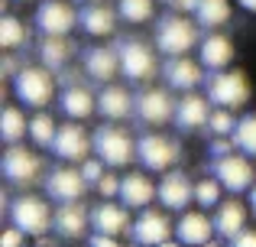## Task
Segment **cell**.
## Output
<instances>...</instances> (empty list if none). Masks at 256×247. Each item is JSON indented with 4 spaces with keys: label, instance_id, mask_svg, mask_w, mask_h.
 I'll use <instances>...</instances> for the list:
<instances>
[{
    "label": "cell",
    "instance_id": "obj_1",
    "mask_svg": "<svg viewBox=\"0 0 256 247\" xmlns=\"http://www.w3.org/2000/svg\"><path fill=\"white\" fill-rule=\"evenodd\" d=\"M198 46V26L185 17H162L156 23V49L162 56H185Z\"/></svg>",
    "mask_w": 256,
    "mask_h": 247
},
{
    "label": "cell",
    "instance_id": "obj_2",
    "mask_svg": "<svg viewBox=\"0 0 256 247\" xmlns=\"http://www.w3.org/2000/svg\"><path fill=\"white\" fill-rule=\"evenodd\" d=\"M13 95H16L20 104L26 108H46L56 95V78H52V69H20L16 78H13Z\"/></svg>",
    "mask_w": 256,
    "mask_h": 247
},
{
    "label": "cell",
    "instance_id": "obj_3",
    "mask_svg": "<svg viewBox=\"0 0 256 247\" xmlns=\"http://www.w3.org/2000/svg\"><path fill=\"white\" fill-rule=\"evenodd\" d=\"M208 98H211V104H218V108H244L246 101H250V82H246L244 72H214L211 78H208Z\"/></svg>",
    "mask_w": 256,
    "mask_h": 247
},
{
    "label": "cell",
    "instance_id": "obj_4",
    "mask_svg": "<svg viewBox=\"0 0 256 247\" xmlns=\"http://www.w3.org/2000/svg\"><path fill=\"white\" fill-rule=\"evenodd\" d=\"M211 172L220 179V185H224L230 195L250 192L253 185H256V169H253L250 159H246V153H227V156L214 159Z\"/></svg>",
    "mask_w": 256,
    "mask_h": 247
},
{
    "label": "cell",
    "instance_id": "obj_5",
    "mask_svg": "<svg viewBox=\"0 0 256 247\" xmlns=\"http://www.w3.org/2000/svg\"><path fill=\"white\" fill-rule=\"evenodd\" d=\"M6 215H10V224H16L26 234H46V231L52 228V221H56L52 208L36 195H20L16 202L10 205Z\"/></svg>",
    "mask_w": 256,
    "mask_h": 247
},
{
    "label": "cell",
    "instance_id": "obj_6",
    "mask_svg": "<svg viewBox=\"0 0 256 247\" xmlns=\"http://www.w3.org/2000/svg\"><path fill=\"white\" fill-rule=\"evenodd\" d=\"M136 159L150 172H169L182 159V146L175 143V140L162 137V133H146V137L136 143Z\"/></svg>",
    "mask_w": 256,
    "mask_h": 247
},
{
    "label": "cell",
    "instance_id": "obj_7",
    "mask_svg": "<svg viewBox=\"0 0 256 247\" xmlns=\"http://www.w3.org/2000/svg\"><path fill=\"white\" fill-rule=\"evenodd\" d=\"M0 169H4V179L10 185H32L42 172V159L36 156L32 150L20 143H6V153L0 159Z\"/></svg>",
    "mask_w": 256,
    "mask_h": 247
},
{
    "label": "cell",
    "instance_id": "obj_8",
    "mask_svg": "<svg viewBox=\"0 0 256 247\" xmlns=\"http://www.w3.org/2000/svg\"><path fill=\"white\" fill-rule=\"evenodd\" d=\"M117 52H120V72H124L130 82H150L156 78V56L146 43L140 39H124L117 43Z\"/></svg>",
    "mask_w": 256,
    "mask_h": 247
},
{
    "label": "cell",
    "instance_id": "obj_9",
    "mask_svg": "<svg viewBox=\"0 0 256 247\" xmlns=\"http://www.w3.org/2000/svg\"><path fill=\"white\" fill-rule=\"evenodd\" d=\"M94 153H98L107 166H126L136 156V143H133L120 127H100V130L94 133Z\"/></svg>",
    "mask_w": 256,
    "mask_h": 247
},
{
    "label": "cell",
    "instance_id": "obj_10",
    "mask_svg": "<svg viewBox=\"0 0 256 247\" xmlns=\"http://www.w3.org/2000/svg\"><path fill=\"white\" fill-rule=\"evenodd\" d=\"M133 114H136L140 124L162 127L175 117V101L169 98V91H162V88H146L143 95L133 101Z\"/></svg>",
    "mask_w": 256,
    "mask_h": 247
},
{
    "label": "cell",
    "instance_id": "obj_11",
    "mask_svg": "<svg viewBox=\"0 0 256 247\" xmlns=\"http://www.w3.org/2000/svg\"><path fill=\"white\" fill-rule=\"evenodd\" d=\"M91 150H94V137H88L84 127H78L75 121L58 127L56 140H52V153L65 163H84Z\"/></svg>",
    "mask_w": 256,
    "mask_h": 247
},
{
    "label": "cell",
    "instance_id": "obj_12",
    "mask_svg": "<svg viewBox=\"0 0 256 247\" xmlns=\"http://www.w3.org/2000/svg\"><path fill=\"white\" fill-rule=\"evenodd\" d=\"M133 241L156 247V244H169L172 241V221L166 211L156 208H140V218L133 221Z\"/></svg>",
    "mask_w": 256,
    "mask_h": 247
},
{
    "label": "cell",
    "instance_id": "obj_13",
    "mask_svg": "<svg viewBox=\"0 0 256 247\" xmlns=\"http://www.w3.org/2000/svg\"><path fill=\"white\" fill-rule=\"evenodd\" d=\"M78 23L75 7L62 4V0H46L42 7L36 10V26L42 36H68Z\"/></svg>",
    "mask_w": 256,
    "mask_h": 247
},
{
    "label": "cell",
    "instance_id": "obj_14",
    "mask_svg": "<svg viewBox=\"0 0 256 247\" xmlns=\"http://www.w3.org/2000/svg\"><path fill=\"white\" fill-rule=\"evenodd\" d=\"M194 202V182L182 169H169L159 182V205L169 211H182Z\"/></svg>",
    "mask_w": 256,
    "mask_h": 247
},
{
    "label": "cell",
    "instance_id": "obj_15",
    "mask_svg": "<svg viewBox=\"0 0 256 247\" xmlns=\"http://www.w3.org/2000/svg\"><path fill=\"white\" fill-rule=\"evenodd\" d=\"M162 75H166V85H169V88H175V91H194L201 82H204V65L192 62L188 56H169Z\"/></svg>",
    "mask_w": 256,
    "mask_h": 247
},
{
    "label": "cell",
    "instance_id": "obj_16",
    "mask_svg": "<svg viewBox=\"0 0 256 247\" xmlns=\"http://www.w3.org/2000/svg\"><path fill=\"white\" fill-rule=\"evenodd\" d=\"M208 101H211V98H201V95L185 91L182 101H175V124H178V130L194 133V130H201V127L211 121V108H208Z\"/></svg>",
    "mask_w": 256,
    "mask_h": 247
},
{
    "label": "cell",
    "instance_id": "obj_17",
    "mask_svg": "<svg viewBox=\"0 0 256 247\" xmlns=\"http://www.w3.org/2000/svg\"><path fill=\"white\" fill-rule=\"evenodd\" d=\"M120 202L126 208H150L152 198H159V189L146 172H130V176L120 179Z\"/></svg>",
    "mask_w": 256,
    "mask_h": 247
},
{
    "label": "cell",
    "instance_id": "obj_18",
    "mask_svg": "<svg viewBox=\"0 0 256 247\" xmlns=\"http://www.w3.org/2000/svg\"><path fill=\"white\" fill-rule=\"evenodd\" d=\"M88 182L82 176V169H52L46 179V192H49L56 202H78L84 195Z\"/></svg>",
    "mask_w": 256,
    "mask_h": 247
},
{
    "label": "cell",
    "instance_id": "obj_19",
    "mask_svg": "<svg viewBox=\"0 0 256 247\" xmlns=\"http://www.w3.org/2000/svg\"><path fill=\"white\" fill-rule=\"evenodd\" d=\"M211 234H218V231H214V218L208 221V215H201V211H182L178 224H175V237H178L182 244H188V247L208 244Z\"/></svg>",
    "mask_w": 256,
    "mask_h": 247
},
{
    "label": "cell",
    "instance_id": "obj_20",
    "mask_svg": "<svg viewBox=\"0 0 256 247\" xmlns=\"http://www.w3.org/2000/svg\"><path fill=\"white\" fill-rule=\"evenodd\" d=\"M52 228H56L62 237H78V234H84V231L91 228V211L82 205V198H78V202H62V208L56 211Z\"/></svg>",
    "mask_w": 256,
    "mask_h": 247
},
{
    "label": "cell",
    "instance_id": "obj_21",
    "mask_svg": "<svg viewBox=\"0 0 256 247\" xmlns=\"http://www.w3.org/2000/svg\"><path fill=\"white\" fill-rule=\"evenodd\" d=\"M244 228H246V205H240L237 198H227L214 208V231L224 241H234Z\"/></svg>",
    "mask_w": 256,
    "mask_h": 247
},
{
    "label": "cell",
    "instance_id": "obj_22",
    "mask_svg": "<svg viewBox=\"0 0 256 247\" xmlns=\"http://www.w3.org/2000/svg\"><path fill=\"white\" fill-rule=\"evenodd\" d=\"M198 49H201V65L208 72H220L234 62V43L227 36H220V33H208L198 43Z\"/></svg>",
    "mask_w": 256,
    "mask_h": 247
},
{
    "label": "cell",
    "instance_id": "obj_23",
    "mask_svg": "<svg viewBox=\"0 0 256 247\" xmlns=\"http://www.w3.org/2000/svg\"><path fill=\"white\" fill-rule=\"evenodd\" d=\"M91 228L98 234H124L130 228V215H126V205H114V202H104L98 208H91Z\"/></svg>",
    "mask_w": 256,
    "mask_h": 247
},
{
    "label": "cell",
    "instance_id": "obj_24",
    "mask_svg": "<svg viewBox=\"0 0 256 247\" xmlns=\"http://www.w3.org/2000/svg\"><path fill=\"white\" fill-rule=\"evenodd\" d=\"M117 17L120 13H114L110 7H104V4H84V10L78 13V23L84 26L88 36H114Z\"/></svg>",
    "mask_w": 256,
    "mask_h": 247
},
{
    "label": "cell",
    "instance_id": "obj_25",
    "mask_svg": "<svg viewBox=\"0 0 256 247\" xmlns=\"http://www.w3.org/2000/svg\"><path fill=\"white\" fill-rule=\"evenodd\" d=\"M84 72L94 82L107 85L120 72V52L117 49H84Z\"/></svg>",
    "mask_w": 256,
    "mask_h": 247
},
{
    "label": "cell",
    "instance_id": "obj_26",
    "mask_svg": "<svg viewBox=\"0 0 256 247\" xmlns=\"http://www.w3.org/2000/svg\"><path fill=\"white\" fill-rule=\"evenodd\" d=\"M133 101H136V98H130L126 88L104 85L100 95H98V111H100V117H107V121H124V117L133 111Z\"/></svg>",
    "mask_w": 256,
    "mask_h": 247
},
{
    "label": "cell",
    "instance_id": "obj_27",
    "mask_svg": "<svg viewBox=\"0 0 256 247\" xmlns=\"http://www.w3.org/2000/svg\"><path fill=\"white\" fill-rule=\"evenodd\" d=\"M62 111L72 121H84V117H91L94 111H98V98L88 88H82V85H68V88L62 91Z\"/></svg>",
    "mask_w": 256,
    "mask_h": 247
},
{
    "label": "cell",
    "instance_id": "obj_28",
    "mask_svg": "<svg viewBox=\"0 0 256 247\" xmlns=\"http://www.w3.org/2000/svg\"><path fill=\"white\" fill-rule=\"evenodd\" d=\"M72 52H75V46L65 36H42V43H39V59H42V65H49L52 72H62L65 65H68Z\"/></svg>",
    "mask_w": 256,
    "mask_h": 247
},
{
    "label": "cell",
    "instance_id": "obj_29",
    "mask_svg": "<svg viewBox=\"0 0 256 247\" xmlns=\"http://www.w3.org/2000/svg\"><path fill=\"white\" fill-rule=\"evenodd\" d=\"M194 20L204 30H218L230 20V0H201L198 10H194Z\"/></svg>",
    "mask_w": 256,
    "mask_h": 247
},
{
    "label": "cell",
    "instance_id": "obj_30",
    "mask_svg": "<svg viewBox=\"0 0 256 247\" xmlns=\"http://www.w3.org/2000/svg\"><path fill=\"white\" fill-rule=\"evenodd\" d=\"M26 133H30V121H26V114L16 108V104H6L4 117H0V137H4L6 143H20Z\"/></svg>",
    "mask_w": 256,
    "mask_h": 247
},
{
    "label": "cell",
    "instance_id": "obj_31",
    "mask_svg": "<svg viewBox=\"0 0 256 247\" xmlns=\"http://www.w3.org/2000/svg\"><path fill=\"white\" fill-rule=\"evenodd\" d=\"M234 137V146L246 156H256V114H246L237 121V130L230 133Z\"/></svg>",
    "mask_w": 256,
    "mask_h": 247
},
{
    "label": "cell",
    "instance_id": "obj_32",
    "mask_svg": "<svg viewBox=\"0 0 256 247\" xmlns=\"http://www.w3.org/2000/svg\"><path fill=\"white\" fill-rule=\"evenodd\" d=\"M30 43V33H26V26L20 23L16 17H4L0 20V46L4 49H20V46Z\"/></svg>",
    "mask_w": 256,
    "mask_h": 247
},
{
    "label": "cell",
    "instance_id": "obj_33",
    "mask_svg": "<svg viewBox=\"0 0 256 247\" xmlns=\"http://www.w3.org/2000/svg\"><path fill=\"white\" fill-rule=\"evenodd\" d=\"M117 13L126 23H150L152 20V0H117Z\"/></svg>",
    "mask_w": 256,
    "mask_h": 247
},
{
    "label": "cell",
    "instance_id": "obj_34",
    "mask_svg": "<svg viewBox=\"0 0 256 247\" xmlns=\"http://www.w3.org/2000/svg\"><path fill=\"white\" fill-rule=\"evenodd\" d=\"M56 133H58V127H56V121H52L49 114H36L30 121V140L36 146H52Z\"/></svg>",
    "mask_w": 256,
    "mask_h": 247
},
{
    "label": "cell",
    "instance_id": "obj_35",
    "mask_svg": "<svg viewBox=\"0 0 256 247\" xmlns=\"http://www.w3.org/2000/svg\"><path fill=\"white\" fill-rule=\"evenodd\" d=\"M194 202H198L201 208H218L220 205V179L211 176V179L194 182Z\"/></svg>",
    "mask_w": 256,
    "mask_h": 247
},
{
    "label": "cell",
    "instance_id": "obj_36",
    "mask_svg": "<svg viewBox=\"0 0 256 247\" xmlns=\"http://www.w3.org/2000/svg\"><path fill=\"white\" fill-rule=\"evenodd\" d=\"M214 137H230L234 130H237V121H234V111L230 108H218L211 111V121H208Z\"/></svg>",
    "mask_w": 256,
    "mask_h": 247
},
{
    "label": "cell",
    "instance_id": "obj_37",
    "mask_svg": "<svg viewBox=\"0 0 256 247\" xmlns=\"http://www.w3.org/2000/svg\"><path fill=\"white\" fill-rule=\"evenodd\" d=\"M104 166H107V163H104L100 156H94V159L88 156L84 163H82V176H84V182H88V185H98V182H100V176H104Z\"/></svg>",
    "mask_w": 256,
    "mask_h": 247
},
{
    "label": "cell",
    "instance_id": "obj_38",
    "mask_svg": "<svg viewBox=\"0 0 256 247\" xmlns=\"http://www.w3.org/2000/svg\"><path fill=\"white\" fill-rule=\"evenodd\" d=\"M98 192L104 198H117L120 195V179L114 176V172H104V176H100V182H98Z\"/></svg>",
    "mask_w": 256,
    "mask_h": 247
},
{
    "label": "cell",
    "instance_id": "obj_39",
    "mask_svg": "<svg viewBox=\"0 0 256 247\" xmlns=\"http://www.w3.org/2000/svg\"><path fill=\"white\" fill-rule=\"evenodd\" d=\"M234 150H237V146H234V137H230V140L214 137V140H211V150H208V153H211L214 159H220V156H227V153H234Z\"/></svg>",
    "mask_w": 256,
    "mask_h": 247
},
{
    "label": "cell",
    "instance_id": "obj_40",
    "mask_svg": "<svg viewBox=\"0 0 256 247\" xmlns=\"http://www.w3.org/2000/svg\"><path fill=\"white\" fill-rule=\"evenodd\" d=\"M23 234H26V231H20L16 224H10V228L0 234V244H4V247H20V244H23Z\"/></svg>",
    "mask_w": 256,
    "mask_h": 247
},
{
    "label": "cell",
    "instance_id": "obj_41",
    "mask_svg": "<svg viewBox=\"0 0 256 247\" xmlns=\"http://www.w3.org/2000/svg\"><path fill=\"white\" fill-rule=\"evenodd\" d=\"M230 244H237V247H256V231H253V228H244Z\"/></svg>",
    "mask_w": 256,
    "mask_h": 247
},
{
    "label": "cell",
    "instance_id": "obj_42",
    "mask_svg": "<svg viewBox=\"0 0 256 247\" xmlns=\"http://www.w3.org/2000/svg\"><path fill=\"white\" fill-rule=\"evenodd\" d=\"M4 78H16V62H13L10 56L4 59Z\"/></svg>",
    "mask_w": 256,
    "mask_h": 247
},
{
    "label": "cell",
    "instance_id": "obj_43",
    "mask_svg": "<svg viewBox=\"0 0 256 247\" xmlns=\"http://www.w3.org/2000/svg\"><path fill=\"white\" fill-rule=\"evenodd\" d=\"M75 78H78V72H72V69H68V72H62V78H58V82L68 88V85H75Z\"/></svg>",
    "mask_w": 256,
    "mask_h": 247
},
{
    "label": "cell",
    "instance_id": "obj_44",
    "mask_svg": "<svg viewBox=\"0 0 256 247\" xmlns=\"http://www.w3.org/2000/svg\"><path fill=\"white\" fill-rule=\"evenodd\" d=\"M198 4H201V0H182V7H178V10H185V13H194V10H198Z\"/></svg>",
    "mask_w": 256,
    "mask_h": 247
},
{
    "label": "cell",
    "instance_id": "obj_45",
    "mask_svg": "<svg viewBox=\"0 0 256 247\" xmlns=\"http://www.w3.org/2000/svg\"><path fill=\"white\" fill-rule=\"evenodd\" d=\"M246 195H250V215L256 218V185H253V189H250V192H246Z\"/></svg>",
    "mask_w": 256,
    "mask_h": 247
},
{
    "label": "cell",
    "instance_id": "obj_46",
    "mask_svg": "<svg viewBox=\"0 0 256 247\" xmlns=\"http://www.w3.org/2000/svg\"><path fill=\"white\" fill-rule=\"evenodd\" d=\"M240 7H244V10H250V13H256V0H237Z\"/></svg>",
    "mask_w": 256,
    "mask_h": 247
},
{
    "label": "cell",
    "instance_id": "obj_47",
    "mask_svg": "<svg viewBox=\"0 0 256 247\" xmlns=\"http://www.w3.org/2000/svg\"><path fill=\"white\" fill-rule=\"evenodd\" d=\"M162 4H169V7H182V0H162Z\"/></svg>",
    "mask_w": 256,
    "mask_h": 247
},
{
    "label": "cell",
    "instance_id": "obj_48",
    "mask_svg": "<svg viewBox=\"0 0 256 247\" xmlns=\"http://www.w3.org/2000/svg\"><path fill=\"white\" fill-rule=\"evenodd\" d=\"M78 4H100V0H78Z\"/></svg>",
    "mask_w": 256,
    "mask_h": 247
},
{
    "label": "cell",
    "instance_id": "obj_49",
    "mask_svg": "<svg viewBox=\"0 0 256 247\" xmlns=\"http://www.w3.org/2000/svg\"><path fill=\"white\" fill-rule=\"evenodd\" d=\"M23 4H26V0H23Z\"/></svg>",
    "mask_w": 256,
    "mask_h": 247
}]
</instances>
